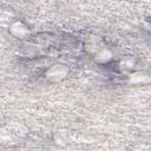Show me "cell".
<instances>
[{
  "mask_svg": "<svg viewBox=\"0 0 151 151\" xmlns=\"http://www.w3.org/2000/svg\"><path fill=\"white\" fill-rule=\"evenodd\" d=\"M8 31L17 39H25L29 35L28 27L21 21H12V24L8 26Z\"/></svg>",
  "mask_w": 151,
  "mask_h": 151,
  "instance_id": "7a4b0ae2",
  "label": "cell"
},
{
  "mask_svg": "<svg viewBox=\"0 0 151 151\" xmlns=\"http://www.w3.org/2000/svg\"><path fill=\"white\" fill-rule=\"evenodd\" d=\"M112 58H113V53H112L109 48H106V47L100 48L99 51H97V52L93 54V59H94V61L98 63V64H106V63H109Z\"/></svg>",
  "mask_w": 151,
  "mask_h": 151,
  "instance_id": "277c9868",
  "label": "cell"
},
{
  "mask_svg": "<svg viewBox=\"0 0 151 151\" xmlns=\"http://www.w3.org/2000/svg\"><path fill=\"white\" fill-rule=\"evenodd\" d=\"M12 15L7 12H1L0 13V26H5L8 27L12 24Z\"/></svg>",
  "mask_w": 151,
  "mask_h": 151,
  "instance_id": "52a82bcc",
  "label": "cell"
},
{
  "mask_svg": "<svg viewBox=\"0 0 151 151\" xmlns=\"http://www.w3.org/2000/svg\"><path fill=\"white\" fill-rule=\"evenodd\" d=\"M103 47H104L103 40L97 35H92L91 38H88L86 41V45H85V48L87 50V52L92 53V54H94L97 51H99Z\"/></svg>",
  "mask_w": 151,
  "mask_h": 151,
  "instance_id": "3957f363",
  "label": "cell"
},
{
  "mask_svg": "<svg viewBox=\"0 0 151 151\" xmlns=\"http://www.w3.org/2000/svg\"><path fill=\"white\" fill-rule=\"evenodd\" d=\"M129 80L131 84H136V85H139V84H146L150 81V78L147 77V74L143 73V72H133L129 76Z\"/></svg>",
  "mask_w": 151,
  "mask_h": 151,
  "instance_id": "5b68a950",
  "label": "cell"
},
{
  "mask_svg": "<svg viewBox=\"0 0 151 151\" xmlns=\"http://www.w3.org/2000/svg\"><path fill=\"white\" fill-rule=\"evenodd\" d=\"M68 73V68L63 65V64H54L51 67L47 68V71L45 72V77L47 80L52 81V83H57L63 80Z\"/></svg>",
  "mask_w": 151,
  "mask_h": 151,
  "instance_id": "6da1fadb",
  "label": "cell"
},
{
  "mask_svg": "<svg viewBox=\"0 0 151 151\" xmlns=\"http://www.w3.org/2000/svg\"><path fill=\"white\" fill-rule=\"evenodd\" d=\"M119 66L122 70H132L133 66H134V59L132 57H125L120 60L119 63Z\"/></svg>",
  "mask_w": 151,
  "mask_h": 151,
  "instance_id": "8992f818",
  "label": "cell"
},
{
  "mask_svg": "<svg viewBox=\"0 0 151 151\" xmlns=\"http://www.w3.org/2000/svg\"><path fill=\"white\" fill-rule=\"evenodd\" d=\"M13 134L12 132L8 130V129H0V142L4 143V142H9L12 139Z\"/></svg>",
  "mask_w": 151,
  "mask_h": 151,
  "instance_id": "ba28073f",
  "label": "cell"
}]
</instances>
